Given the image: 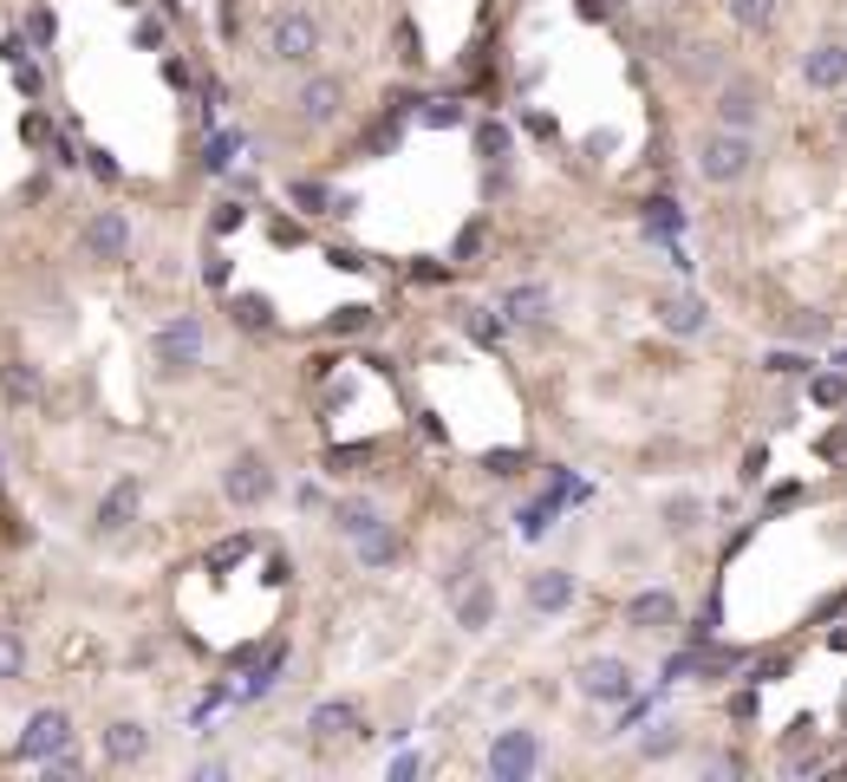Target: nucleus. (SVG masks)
I'll use <instances>...</instances> for the list:
<instances>
[{"label":"nucleus","instance_id":"f257e3e1","mask_svg":"<svg viewBox=\"0 0 847 782\" xmlns=\"http://www.w3.org/2000/svg\"><path fill=\"white\" fill-rule=\"evenodd\" d=\"M757 170V131H730V125H705L691 138V176L710 190H737Z\"/></svg>","mask_w":847,"mask_h":782},{"label":"nucleus","instance_id":"f03ea898","mask_svg":"<svg viewBox=\"0 0 847 782\" xmlns=\"http://www.w3.org/2000/svg\"><path fill=\"white\" fill-rule=\"evenodd\" d=\"M705 118L710 125H730V131H763V118H770V85H763V72H750V66L723 72V78L710 85Z\"/></svg>","mask_w":847,"mask_h":782},{"label":"nucleus","instance_id":"7ed1b4c3","mask_svg":"<svg viewBox=\"0 0 847 782\" xmlns=\"http://www.w3.org/2000/svg\"><path fill=\"white\" fill-rule=\"evenodd\" d=\"M573 692H580L587 705L620 711V705H633V698H639V672L626 665V658L600 652V658H580V665H573Z\"/></svg>","mask_w":847,"mask_h":782},{"label":"nucleus","instance_id":"20e7f679","mask_svg":"<svg viewBox=\"0 0 847 782\" xmlns=\"http://www.w3.org/2000/svg\"><path fill=\"white\" fill-rule=\"evenodd\" d=\"M652 326L672 333V340H698L710 326V300L698 287H658L652 293Z\"/></svg>","mask_w":847,"mask_h":782},{"label":"nucleus","instance_id":"39448f33","mask_svg":"<svg viewBox=\"0 0 847 782\" xmlns=\"http://www.w3.org/2000/svg\"><path fill=\"white\" fill-rule=\"evenodd\" d=\"M320 53V20L307 13V7H281L275 20H268V60H281V66H307Z\"/></svg>","mask_w":847,"mask_h":782},{"label":"nucleus","instance_id":"423d86ee","mask_svg":"<svg viewBox=\"0 0 847 782\" xmlns=\"http://www.w3.org/2000/svg\"><path fill=\"white\" fill-rule=\"evenodd\" d=\"M222 496L235 502V508H261V502L275 496V463L261 450H235L228 470H222Z\"/></svg>","mask_w":847,"mask_h":782},{"label":"nucleus","instance_id":"0eeeda50","mask_svg":"<svg viewBox=\"0 0 847 782\" xmlns=\"http://www.w3.org/2000/svg\"><path fill=\"white\" fill-rule=\"evenodd\" d=\"M150 353H157V365H163V372H196V365H203V320H196V313H183V320L157 326Z\"/></svg>","mask_w":847,"mask_h":782},{"label":"nucleus","instance_id":"6e6552de","mask_svg":"<svg viewBox=\"0 0 847 782\" xmlns=\"http://www.w3.org/2000/svg\"><path fill=\"white\" fill-rule=\"evenodd\" d=\"M535 763H542V743H535V730H495L490 743V776L495 782H528L535 776Z\"/></svg>","mask_w":847,"mask_h":782},{"label":"nucleus","instance_id":"1a4fd4ad","mask_svg":"<svg viewBox=\"0 0 847 782\" xmlns=\"http://www.w3.org/2000/svg\"><path fill=\"white\" fill-rule=\"evenodd\" d=\"M293 111H300V125L326 131V125L346 111V85H340V72H313V78L293 92Z\"/></svg>","mask_w":847,"mask_h":782},{"label":"nucleus","instance_id":"9d476101","mask_svg":"<svg viewBox=\"0 0 847 782\" xmlns=\"http://www.w3.org/2000/svg\"><path fill=\"white\" fill-rule=\"evenodd\" d=\"M78 248H85V261H105V268H111V261L131 255V222H125L118 210H98L85 228H78Z\"/></svg>","mask_w":847,"mask_h":782},{"label":"nucleus","instance_id":"9b49d317","mask_svg":"<svg viewBox=\"0 0 847 782\" xmlns=\"http://www.w3.org/2000/svg\"><path fill=\"white\" fill-rule=\"evenodd\" d=\"M66 743H72V717H66V711H33L13 750H20L26 763H53V757H60Z\"/></svg>","mask_w":847,"mask_h":782},{"label":"nucleus","instance_id":"f8f14e48","mask_svg":"<svg viewBox=\"0 0 847 782\" xmlns=\"http://www.w3.org/2000/svg\"><path fill=\"white\" fill-rule=\"evenodd\" d=\"M678 613H685V607H678L672 587H639L633 600H626V626H633V633H672Z\"/></svg>","mask_w":847,"mask_h":782},{"label":"nucleus","instance_id":"ddd939ff","mask_svg":"<svg viewBox=\"0 0 847 782\" xmlns=\"http://www.w3.org/2000/svg\"><path fill=\"white\" fill-rule=\"evenodd\" d=\"M795 72H802V85H808V92H847V40H822V46H808Z\"/></svg>","mask_w":847,"mask_h":782},{"label":"nucleus","instance_id":"4468645a","mask_svg":"<svg viewBox=\"0 0 847 782\" xmlns=\"http://www.w3.org/2000/svg\"><path fill=\"white\" fill-rule=\"evenodd\" d=\"M495 313H502L508 326H542V320L555 313V293H548L542 281H515V287H502Z\"/></svg>","mask_w":847,"mask_h":782},{"label":"nucleus","instance_id":"2eb2a0df","mask_svg":"<svg viewBox=\"0 0 847 782\" xmlns=\"http://www.w3.org/2000/svg\"><path fill=\"white\" fill-rule=\"evenodd\" d=\"M573 607V574L567 568H535L528 574V613H542V620H555Z\"/></svg>","mask_w":847,"mask_h":782},{"label":"nucleus","instance_id":"dca6fc26","mask_svg":"<svg viewBox=\"0 0 847 782\" xmlns=\"http://www.w3.org/2000/svg\"><path fill=\"white\" fill-rule=\"evenodd\" d=\"M822 763H828V750H822L815 717H795V730H789V743H782V776H808V770H822Z\"/></svg>","mask_w":847,"mask_h":782},{"label":"nucleus","instance_id":"f3484780","mask_svg":"<svg viewBox=\"0 0 847 782\" xmlns=\"http://www.w3.org/2000/svg\"><path fill=\"white\" fill-rule=\"evenodd\" d=\"M138 502H143V483H138V476H118V483L105 490V502H98L92 528H98V535H118V528H125V522L138 515Z\"/></svg>","mask_w":847,"mask_h":782},{"label":"nucleus","instance_id":"a211bd4d","mask_svg":"<svg viewBox=\"0 0 847 782\" xmlns=\"http://www.w3.org/2000/svg\"><path fill=\"white\" fill-rule=\"evenodd\" d=\"M307 730H313L320 743H340V737H365V730H358V705H353V698H326V705H313Z\"/></svg>","mask_w":847,"mask_h":782},{"label":"nucleus","instance_id":"6ab92c4d","mask_svg":"<svg viewBox=\"0 0 847 782\" xmlns=\"http://www.w3.org/2000/svg\"><path fill=\"white\" fill-rule=\"evenodd\" d=\"M490 620H495V587L490 580H463L457 587V626L463 633H483Z\"/></svg>","mask_w":847,"mask_h":782},{"label":"nucleus","instance_id":"aec40b11","mask_svg":"<svg viewBox=\"0 0 847 782\" xmlns=\"http://www.w3.org/2000/svg\"><path fill=\"white\" fill-rule=\"evenodd\" d=\"M333 528H340L346 542H365L372 528H385V515H378V502L372 496H340L333 502Z\"/></svg>","mask_w":847,"mask_h":782},{"label":"nucleus","instance_id":"412c9836","mask_svg":"<svg viewBox=\"0 0 847 782\" xmlns=\"http://www.w3.org/2000/svg\"><path fill=\"white\" fill-rule=\"evenodd\" d=\"M143 750H150V730H143L138 717H118V724L105 730V763H118V770H125V763H138Z\"/></svg>","mask_w":847,"mask_h":782},{"label":"nucleus","instance_id":"4be33fe9","mask_svg":"<svg viewBox=\"0 0 847 782\" xmlns=\"http://www.w3.org/2000/svg\"><path fill=\"white\" fill-rule=\"evenodd\" d=\"M782 333H789V346H808V353H815V346H828V340H835V320H828L822 307H795Z\"/></svg>","mask_w":847,"mask_h":782},{"label":"nucleus","instance_id":"5701e85b","mask_svg":"<svg viewBox=\"0 0 847 782\" xmlns=\"http://www.w3.org/2000/svg\"><path fill=\"white\" fill-rule=\"evenodd\" d=\"M808 398H815L822 411L847 405V353H835V365H828V372H808Z\"/></svg>","mask_w":847,"mask_h":782},{"label":"nucleus","instance_id":"b1692460","mask_svg":"<svg viewBox=\"0 0 847 782\" xmlns=\"http://www.w3.org/2000/svg\"><path fill=\"white\" fill-rule=\"evenodd\" d=\"M723 13H730L743 33H770L782 20V0H723Z\"/></svg>","mask_w":847,"mask_h":782},{"label":"nucleus","instance_id":"393cba45","mask_svg":"<svg viewBox=\"0 0 847 782\" xmlns=\"http://www.w3.org/2000/svg\"><path fill=\"white\" fill-rule=\"evenodd\" d=\"M0 392H7V405H33V398H40V365L13 358V365L0 372Z\"/></svg>","mask_w":847,"mask_h":782},{"label":"nucleus","instance_id":"a878e982","mask_svg":"<svg viewBox=\"0 0 847 782\" xmlns=\"http://www.w3.org/2000/svg\"><path fill=\"white\" fill-rule=\"evenodd\" d=\"M678 750H685V730H678V724H652V730L639 737V757H645V763H665V757H678Z\"/></svg>","mask_w":847,"mask_h":782},{"label":"nucleus","instance_id":"bb28decb","mask_svg":"<svg viewBox=\"0 0 847 782\" xmlns=\"http://www.w3.org/2000/svg\"><path fill=\"white\" fill-rule=\"evenodd\" d=\"M698 522H705V496H672V502H665V528H672L678 542H685Z\"/></svg>","mask_w":847,"mask_h":782},{"label":"nucleus","instance_id":"cd10ccee","mask_svg":"<svg viewBox=\"0 0 847 782\" xmlns=\"http://www.w3.org/2000/svg\"><path fill=\"white\" fill-rule=\"evenodd\" d=\"M763 372H770V378H808V372H815V358L795 353V346H776V353L763 358Z\"/></svg>","mask_w":847,"mask_h":782},{"label":"nucleus","instance_id":"c85d7f7f","mask_svg":"<svg viewBox=\"0 0 847 782\" xmlns=\"http://www.w3.org/2000/svg\"><path fill=\"white\" fill-rule=\"evenodd\" d=\"M358 561H365V568H385V561H398V535H392V528H372V535L358 542Z\"/></svg>","mask_w":847,"mask_h":782},{"label":"nucleus","instance_id":"c756f323","mask_svg":"<svg viewBox=\"0 0 847 782\" xmlns=\"http://www.w3.org/2000/svg\"><path fill=\"white\" fill-rule=\"evenodd\" d=\"M26 672V640L13 626H0V678H20Z\"/></svg>","mask_w":847,"mask_h":782},{"label":"nucleus","instance_id":"7c9ffc66","mask_svg":"<svg viewBox=\"0 0 847 782\" xmlns=\"http://www.w3.org/2000/svg\"><path fill=\"white\" fill-rule=\"evenodd\" d=\"M235 320H242V326H268V300H261V293H242V300H235Z\"/></svg>","mask_w":847,"mask_h":782},{"label":"nucleus","instance_id":"2f4dec72","mask_svg":"<svg viewBox=\"0 0 847 782\" xmlns=\"http://www.w3.org/2000/svg\"><path fill=\"white\" fill-rule=\"evenodd\" d=\"M424 125H463V105L457 98H437V105H424Z\"/></svg>","mask_w":847,"mask_h":782},{"label":"nucleus","instance_id":"473e14b6","mask_svg":"<svg viewBox=\"0 0 847 782\" xmlns=\"http://www.w3.org/2000/svg\"><path fill=\"white\" fill-rule=\"evenodd\" d=\"M235 150H242V138H228V131H222V138L210 143V157H203V163H210V170H228V157H235Z\"/></svg>","mask_w":847,"mask_h":782},{"label":"nucleus","instance_id":"72a5a7b5","mask_svg":"<svg viewBox=\"0 0 847 782\" xmlns=\"http://www.w3.org/2000/svg\"><path fill=\"white\" fill-rule=\"evenodd\" d=\"M476 248H483V222H470V228L457 235V261H476Z\"/></svg>","mask_w":847,"mask_h":782},{"label":"nucleus","instance_id":"f704fd0d","mask_svg":"<svg viewBox=\"0 0 847 782\" xmlns=\"http://www.w3.org/2000/svg\"><path fill=\"white\" fill-rule=\"evenodd\" d=\"M476 143H483V157H502V150H508V131H502V125H483Z\"/></svg>","mask_w":847,"mask_h":782},{"label":"nucleus","instance_id":"c9c22d12","mask_svg":"<svg viewBox=\"0 0 847 782\" xmlns=\"http://www.w3.org/2000/svg\"><path fill=\"white\" fill-rule=\"evenodd\" d=\"M293 203H300V210H326V190H320V183H293Z\"/></svg>","mask_w":847,"mask_h":782},{"label":"nucleus","instance_id":"e433bc0d","mask_svg":"<svg viewBox=\"0 0 847 782\" xmlns=\"http://www.w3.org/2000/svg\"><path fill=\"white\" fill-rule=\"evenodd\" d=\"M228 228H242V210H235V203H222V210H215V235H228Z\"/></svg>","mask_w":847,"mask_h":782},{"label":"nucleus","instance_id":"4c0bfd02","mask_svg":"<svg viewBox=\"0 0 847 782\" xmlns=\"http://www.w3.org/2000/svg\"><path fill=\"white\" fill-rule=\"evenodd\" d=\"M358 326H372V313H365V307H346V313H340V333H358Z\"/></svg>","mask_w":847,"mask_h":782},{"label":"nucleus","instance_id":"58836bf2","mask_svg":"<svg viewBox=\"0 0 847 782\" xmlns=\"http://www.w3.org/2000/svg\"><path fill=\"white\" fill-rule=\"evenodd\" d=\"M652 7H665V13H685V7H691V0H652Z\"/></svg>","mask_w":847,"mask_h":782},{"label":"nucleus","instance_id":"ea45409f","mask_svg":"<svg viewBox=\"0 0 847 782\" xmlns=\"http://www.w3.org/2000/svg\"><path fill=\"white\" fill-rule=\"evenodd\" d=\"M835 131H841V138H847V98H841V111H835Z\"/></svg>","mask_w":847,"mask_h":782}]
</instances>
